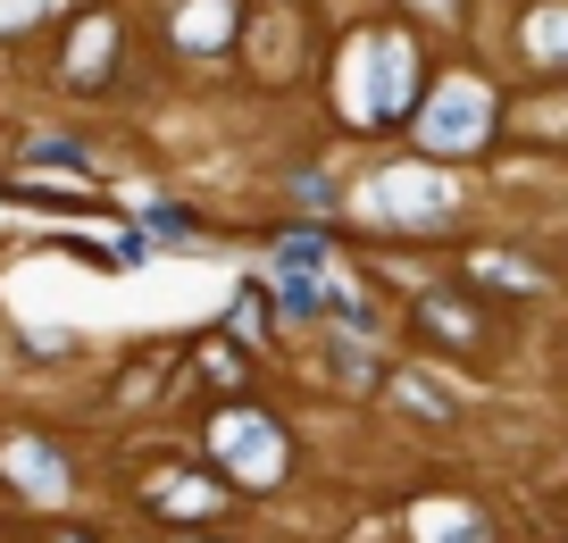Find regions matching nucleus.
Instances as JSON below:
<instances>
[{
    "label": "nucleus",
    "instance_id": "f8f14e48",
    "mask_svg": "<svg viewBox=\"0 0 568 543\" xmlns=\"http://www.w3.org/2000/svg\"><path fill=\"white\" fill-rule=\"evenodd\" d=\"M426 385H435V376H393V393H402L409 410H426V419H452V402H444V393H426Z\"/></svg>",
    "mask_w": 568,
    "mask_h": 543
},
{
    "label": "nucleus",
    "instance_id": "f257e3e1",
    "mask_svg": "<svg viewBox=\"0 0 568 543\" xmlns=\"http://www.w3.org/2000/svg\"><path fill=\"white\" fill-rule=\"evenodd\" d=\"M409 92H418V51H409L402 34H376L359 42V76H352V125H385L409 109Z\"/></svg>",
    "mask_w": 568,
    "mask_h": 543
},
{
    "label": "nucleus",
    "instance_id": "2eb2a0df",
    "mask_svg": "<svg viewBox=\"0 0 568 543\" xmlns=\"http://www.w3.org/2000/svg\"><path fill=\"white\" fill-rule=\"evenodd\" d=\"M51 543H92V535H75V526H59V535H51Z\"/></svg>",
    "mask_w": 568,
    "mask_h": 543
},
{
    "label": "nucleus",
    "instance_id": "dca6fc26",
    "mask_svg": "<svg viewBox=\"0 0 568 543\" xmlns=\"http://www.w3.org/2000/svg\"><path fill=\"white\" fill-rule=\"evenodd\" d=\"M176 543H201V535H176Z\"/></svg>",
    "mask_w": 568,
    "mask_h": 543
},
{
    "label": "nucleus",
    "instance_id": "4468645a",
    "mask_svg": "<svg viewBox=\"0 0 568 543\" xmlns=\"http://www.w3.org/2000/svg\"><path fill=\"white\" fill-rule=\"evenodd\" d=\"M426 326H435V334H468V310H460V301H426Z\"/></svg>",
    "mask_w": 568,
    "mask_h": 543
},
{
    "label": "nucleus",
    "instance_id": "f03ea898",
    "mask_svg": "<svg viewBox=\"0 0 568 543\" xmlns=\"http://www.w3.org/2000/svg\"><path fill=\"white\" fill-rule=\"evenodd\" d=\"M210 452H217V469L234 476V485H276L284 476V426L276 419H260V410H226V419L210 426Z\"/></svg>",
    "mask_w": 568,
    "mask_h": 543
},
{
    "label": "nucleus",
    "instance_id": "9d476101",
    "mask_svg": "<svg viewBox=\"0 0 568 543\" xmlns=\"http://www.w3.org/2000/svg\"><path fill=\"white\" fill-rule=\"evenodd\" d=\"M168 510H184V519H210V510H217V485H210V476H176V485H168Z\"/></svg>",
    "mask_w": 568,
    "mask_h": 543
},
{
    "label": "nucleus",
    "instance_id": "9b49d317",
    "mask_svg": "<svg viewBox=\"0 0 568 543\" xmlns=\"http://www.w3.org/2000/svg\"><path fill=\"white\" fill-rule=\"evenodd\" d=\"M527 42H535V59H568V9H544L527 26Z\"/></svg>",
    "mask_w": 568,
    "mask_h": 543
},
{
    "label": "nucleus",
    "instance_id": "20e7f679",
    "mask_svg": "<svg viewBox=\"0 0 568 543\" xmlns=\"http://www.w3.org/2000/svg\"><path fill=\"white\" fill-rule=\"evenodd\" d=\"M452 201H460V184H444V175H426V168H385V175L368 184V210H376V218H402V227L444 218Z\"/></svg>",
    "mask_w": 568,
    "mask_h": 543
},
{
    "label": "nucleus",
    "instance_id": "ddd939ff",
    "mask_svg": "<svg viewBox=\"0 0 568 543\" xmlns=\"http://www.w3.org/2000/svg\"><path fill=\"white\" fill-rule=\"evenodd\" d=\"M267 326V293H234V334H260Z\"/></svg>",
    "mask_w": 568,
    "mask_h": 543
},
{
    "label": "nucleus",
    "instance_id": "7ed1b4c3",
    "mask_svg": "<svg viewBox=\"0 0 568 543\" xmlns=\"http://www.w3.org/2000/svg\"><path fill=\"white\" fill-rule=\"evenodd\" d=\"M494 134V92L485 84H444L435 101H426V118H418V142L426 151H477V142Z\"/></svg>",
    "mask_w": 568,
    "mask_h": 543
},
{
    "label": "nucleus",
    "instance_id": "0eeeda50",
    "mask_svg": "<svg viewBox=\"0 0 568 543\" xmlns=\"http://www.w3.org/2000/svg\"><path fill=\"white\" fill-rule=\"evenodd\" d=\"M109 42H118V26H109V18H84V26H75L68 84H101V76H109Z\"/></svg>",
    "mask_w": 568,
    "mask_h": 543
},
{
    "label": "nucleus",
    "instance_id": "39448f33",
    "mask_svg": "<svg viewBox=\"0 0 568 543\" xmlns=\"http://www.w3.org/2000/svg\"><path fill=\"white\" fill-rule=\"evenodd\" d=\"M0 469L18 476V485L34 493V502H59V493H68V460H59L51 443H34V435H18V443H9V452H0Z\"/></svg>",
    "mask_w": 568,
    "mask_h": 543
},
{
    "label": "nucleus",
    "instance_id": "423d86ee",
    "mask_svg": "<svg viewBox=\"0 0 568 543\" xmlns=\"http://www.w3.org/2000/svg\"><path fill=\"white\" fill-rule=\"evenodd\" d=\"M409 535L418 543H485V526H477L468 502H418L409 510Z\"/></svg>",
    "mask_w": 568,
    "mask_h": 543
},
{
    "label": "nucleus",
    "instance_id": "6e6552de",
    "mask_svg": "<svg viewBox=\"0 0 568 543\" xmlns=\"http://www.w3.org/2000/svg\"><path fill=\"white\" fill-rule=\"evenodd\" d=\"M226 26H234V0H201V9H184V18H176V34L193 42V51H217Z\"/></svg>",
    "mask_w": 568,
    "mask_h": 543
},
{
    "label": "nucleus",
    "instance_id": "1a4fd4ad",
    "mask_svg": "<svg viewBox=\"0 0 568 543\" xmlns=\"http://www.w3.org/2000/svg\"><path fill=\"white\" fill-rule=\"evenodd\" d=\"M477 276L485 284H510V293H544V276H535L527 260H501V251H477Z\"/></svg>",
    "mask_w": 568,
    "mask_h": 543
}]
</instances>
